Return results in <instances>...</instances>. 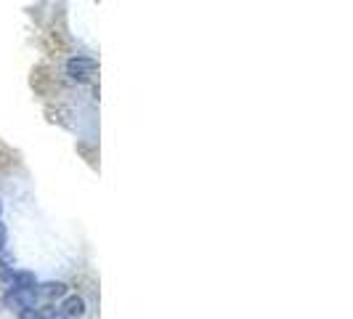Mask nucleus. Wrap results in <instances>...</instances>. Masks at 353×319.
Returning a JSON list of instances; mask_svg holds the SVG:
<instances>
[{
    "instance_id": "obj_1",
    "label": "nucleus",
    "mask_w": 353,
    "mask_h": 319,
    "mask_svg": "<svg viewBox=\"0 0 353 319\" xmlns=\"http://www.w3.org/2000/svg\"><path fill=\"white\" fill-rule=\"evenodd\" d=\"M96 72H99V64L90 56H72L67 61V75L77 83H90Z\"/></svg>"
},
{
    "instance_id": "obj_2",
    "label": "nucleus",
    "mask_w": 353,
    "mask_h": 319,
    "mask_svg": "<svg viewBox=\"0 0 353 319\" xmlns=\"http://www.w3.org/2000/svg\"><path fill=\"white\" fill-rule=\"evenodd\" d=\"M67 296V284L64 282H48V284H40L35 287V306H53L59 298Z\"/></svg>"
},
{
    "instance_id": "obj_3",
    "label": "nucleus",
    "mask_w": 353,
    "mask_h": 319,
    "mask_svg": "<svg viewBox=\"0 0 353 319\" xmlns=\"http://www.w3.org/2000/svg\"><path fill=\"white\" fill-rule=\"evenodd\" d=\"M83 314H85V301L80 296L64 298V301L59 303V309H56V317L59 319H80Z\"/></svg>"
},
{
    "instance_id": "obj_4",
    "label": "nucleus",
    "mask_w": 353,
    "mask_h": 319,
    "mask_svg": "<svg viewBox=\"0 0 353 319\" xmlns=\"http://www.w3.org/2000/svg\"><path fill=\"white\" fill-rule=\"evenodd\" d=\"M14 284V269L0 258V290H8Z\"/></svg>"
},
{
    "instance_id": "obj_5",
    "label": "nucleus",
    "mask_w": 353,
    "mask_h": 319,
    "mask_svg": "<svg viewBox=\"0 0 353 319\" xmlns=\"http://www.w3.org/2000/svg\"><path fill=\"white\" fill-rule=\"evenodd\" d=\"M19 319H46V314H43V309H37V306H27V309H21Z\"/></svg>"
},
{
    "instance_id": "obj_6",
    "label": "nucleus",
    "mask_w": 353,
    "mask_h": 319,
    "mask_svg": "<svg viewBox=\"0 0 353 319\" xmlns=\"http://www.w3.org/2000/svg\"><path fill=\"white\" fill-rule=\"evenodd\" d=\"M0 250H3V242H0Z\"/></svg>"
},
{
    "instance_id": "obj_7",
    "label": "nucleus",
    "mask_w": 353,
    "mask_h": 319,
    "mask_svg": "<svg viewBox=\"0 0 353 319\" xmlns=\"http://www.w3.org/2000/svg\"><path fill=\"white\" fill-rule=\"evenodd\" d=\"M53 319H59V317H53Z\"/></svg>"
}]
</instances>
